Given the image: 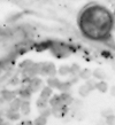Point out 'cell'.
<instances>
[{
    "instance_id": "6da1fadb",
    "label": "cell",
    "mask_w": 115,
    "mask_h": 125,
    "mask_svg": "<svg viewBox=\"0 0 115 125\" xmlns=\"http://www.w3.org/2000/svg\"><path fill=\"white\" fill-rule=\"evenodd\" d=\"M113 19L104 7L93 6L86 8L80 20V27L85 36L92 39L105 38L112 30Z\"/></svg>"
},
{
    "instance_id": "7a4b0ae2",
    "label": "cell",
    "mask_w": 115,
    "mask_h": 125,
    "mask_svg": "<svg viewBox=\"0 0 115 125\" xmlns=\"http://www.w3.org/2000/svg\"><path fill=\"white\" fill-rule=\"evenodd\" d=\"M96 87L99 90L100 92H106V90H107V84L104 83V82H100V83L97 84Z\"/></svg>"
},
{
    "instance_id": "3957f363",
    "label": "cell",
    "mask_w": 115,
    "mask_h": 125,
    "mask_svg": "<svg viewBox=\"0 0 115 125\" xmlns=\"http://www.w3.org/2000/svg\"><path fill=\"white\" fill-rule=\"evenodd\" d=\"M51 92H52V91H51L50 87H45V88L43 90V92H42V98L47 99L51 95Z\"/></svg>"
},
{
    "instance_id": "277c9868",
    "label": "cell",
    "mask_w": 115,
    "mask_h": 125,
    "mask_svg": "<svg viewBox=\"0 0 115 125\" xmlns=\"http://www.w3.org/2000/svg\"><path fill=\"white\" fill-rule=\"evenodd\" d=\"M46 124V118L45 117H38L34 121V125H45Z\"/></svg>"
}]
</instances>
